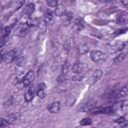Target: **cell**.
<instances>
[{"label": "cell", "instance_id": "obj_1", "mask_svg": "<svg viewBox=\"0 0 128 128\" xmlns=\"http://www.w3.org/2000/svg\"><path fill=\"white\" fill-rule=\"evenodd\" d=\"M16 58H17V52H16V50H11V51L3 54L2 61H4L5 63H11V62L15 61Z\"/></svg>", "mask_w": 128, "mask_h": 128}, {"label": "cell", "instance_id": "obj_2", "mask_svg": "<svg viewBox=\"0 0 128 128\" xmlns=\"http://www.w3.org/2000/svg\"><path fill=\"white\" fill-rule=\"evenodd\" d=\"M90 58H91V60L93 61V62H100V61H102V60H104V58H105V55H104V53L103 52H101V51H99V50H94V51H91V53H90Z\"/></svg>", "mask_w": 128, "mask_h": 128}, {"label": "cell", "instance_id": "obj_3", "mask_svg": "<svg viewBox=\"0 0 128 128\" xmlns=\"http://www.w3.org/2000/svg\"><path fill=\"white\" fill-rule=\"evenodd\" d=\"M33 80H34V72L32 70H30V71H28V73L23 78L22 84H23L24 87H28V86H30V84L32 83Z\"/></svg>", "mask_w": 128, "mask_h": 128}, {"label": "cell", "instance_id": "obj_4", "mask_svg": "<svg viewBox=\"0 0 128 128\" xmlns=\"http://www.w3.org/2000/svg\"><path fill=\"white\" fill-rule=\"evenodd\" d=\"M29 30H30V26L26 23V24H22V25H20L19 27H18V29L16 30V34L18 35V36H20V37H24V36H26L27 35V33L29 32Z\"/></svg>", "mask_w": 128, "mask_h": 128}, {"label": "cell", "instance_id": "obj_5", "mask_svg": "<svg viewBox=\"0 0 128 128\" xmlns=\"http://www.w3.org/2000/svg\"><path fill=\"white\" fill-rule=\"evenodd\" d=\"M45 84L44 83H40L39 85H38V89H37V91H36V94H37V96L40 98V99H43V98H45V96H46V92H45Z\"/></svg>", "mask_w": 128, "mask_h": 128}, {"label": "cell", "instance_id": "obj_6", "mask_svg": "<svg viewBox=\"0 0 128 128\" xmlns=\"http://www.w3.org/2000/svg\"><path fill=\"white\" fill-rule=\"evenodd\" d=\"M34 9H35V4H34V3H29V4H27V5L24 7L23 14L29 16V15H31V14L34 12Z\"/></svg>", "mask_w": 128, "mask_h": 128}, {"label": "cell", "instance_id": "obj_7", "mask_svg": "<svg viewBox=\"0 0 128 128\" xmlns=\"http://www.w3.org/2000/svg\"><path fill=\"white\" fill-rule=\"evenodd\" d=\"M34 93H35L34 88H33V87H30V88L28 89V91L26 92L25 96H24L25 101H26V102H30V101H32V99H33V97H34Z\"/></svg>", "mask_w": 128, "mask_h": 128}, {"label": "cell", "instance_id": "obj_8", "mask_svg": "<svg viewBox=\"0 0 128 128\" xmlns=\"http://www.w3.org/2000/svg\"><path fill=\"white\" fill-rule=\"evenodd\" d=\"M48 110L51 113H57L60 110V103L59 102H53L48 106Z\"/></svg>", "mask_w": 128, "mask_h": 128}, {"label": "cell", "instance_id": "obj_9", "mask_svg": "<svg viewBox=\"0 0 128 128\" xmlns=\"http://www.w3.org/2000/svg\"><path fill=\"white\" fill-rule=\"evenodd\" d=\"M111 46H112L113 50H115V51H120V50H122V49L124 48L125 43L122 42V41H116V42H114Z\"/></svg>", "mask_w": 128, "mask_h": 128}, {"label": "cell", "instance_id": "obj_10", "mask_svg": "<svg viewBox=\"0 0 128 128\" xmlns=\"http://www.w3.org/2000/svg\"><path fill=\"white\" fill-rule=\"evenodd\" d=\"M101 76H102V71H101L100 69L95 70V71L93 72V75H92V82H93V83L97 82V81L100 79Z\"/></svg>", "mask_w": 128, "mask_h": 128}, {"label": "cell", "instance_id": "obj_11", "mask_svg": "<svg viewBox=\"0 0 128 128\" xmlns=\"http://www.w3.org/2000/svg\"><path fill=\"white\" fill-rule=\"evenodd\" d=\"M95 107H96V102L91 101V102L85 104V106L83 107V110H84V111H92Z\"/></svg>", "mask_w": 128, "mask_h": 128}, {"label": "cell", "instance_id": "obj_12", "mask_svg": "<svg viewBox=\"0 0 128 128\" xmlns=\"http://www.w3.org/2000/svg\"><path fill=\"white\" fill-rule=\"evenodd\" d=\"M52 18H53V13H52V11H51V10H47V11L45 12V14H44V20H45V22H46V23L51 22Z\"/></svg>", "mask_w": 128, "mask_h": 128}, {"label": "cell", "instance_id": "obj_13", "mask_svg": "<svg viewBox=\"0 0 128 128\" xmlns=\"http://www.w3.org/2000/svg\"><path fill=\"white\" fill-rule=\"evenodd\" d=\"M124 58H125V54H124V53H120V54H118V55L113 59V62H114L115 64H118V63L122 62V61L124 60Z\"/></svg>", "mask_w": 128, "mask_h": 128}, {"label": "cell", "instance_id": "obj_14", "mask_svg": "<svg viewBox=\"0 0 128 128\" xmlns=\"http://www.w3.org/2000/svg\"><path fill=\"white\" fill-rule=\"evenodd\" d=\"M72 71H73L74 74H75V73H80V72H82V66H81V64H80V63H75V64L72 66Z\"/></svg>", "mask_w": 128, "mask_h": 128}, {"label": "cell", "instance_id": "obj_15", "mask_svg": "<svg viewBox=\"0 0 128 128\" xmlns=\"http://www.w3.org/2000/svg\"><path fill=\"white\" fill-rule=\"evenodd\" d=\"M16 119H17V116H16L15 114H10V115H8V116L5 118V120L7 121L8 125H9V124H12L13 122H15Z\"/></svg>", "mask_w": 128, "mask_h": 128}, {"label": "cell", "instance_id": "obj_16", "mask_svg": "<svg viewBox=\"0 0 128 128\" xmlns=\"http://www.w3.org/2000/svg\"><path fill=\"white\" fill-rule=\"evenodd\" d=\"M117 21H118V22H120V24H125V23L127 22V15H126L125 13H123V14L119 15V17H118Z\"/></svg>", "mask_w": 128, "mask_h": 128}, {"label": "cell", "instance_id": "obj_17", "mask_svg": "<svg viewBox=\"0 0 128 128\" xmlns=\"http://www.w3.org/2000/svg\"><path fill=\"white\" fill-rule=\"evenodd\" d=\"M92 121L90 118H83L81 121H80V125L81 126H88V125H91Z\"/></svg>", "mask_w": 128, "mask_h": 128}, {"label": "cell", "instance_id": "obj_18", "mask_svg": "<svg viewBox=\"0 0 128 128\" xmlns=\"http://www.w3.org/2000/svg\"><path fill=\"white\" fill-rule=\"evenodd\" d=\"M46 1H47V4L50 7H52V8L56 7L57 6V3H58V0H46Z\"/></svg>", "mask_w": 128, "mask_h": 128}, {"label": "cell", "instance_id": "obj_19", "mask_svg": "<svg viewBox=\"0 0 128 128\" xmlns=\"http://www.w3.org/2000/svg\"><path fill=\"white\" fill-rule=\"evenodd\" d=\"M82 78H83L82 72H80V73H75V75L73 76V80H75V81H79V80H81Z\"/></svg>", "mask_w": 128, "mask_h": 128}, {"label": "cell", "instance_id": "obj_20", "mask_svg": "<svg viewBox=\"0 0 128 128\" xmlns=\"http://www.w3.org/2000/svg\"><path fill=\"white\" fill-rule=\"evenodd\" d=\"M6 39H7V36H1V37H0V50H1V49L3 48V46L5 45Z\"/></svg>", "mask_w": 128, "mask_h": 128}, {"label": "cell", "instance_id": "obj_21", "mask_svg": "<svg viewBox=\"0 0 128 128\" xmlns=\"http://www.w3.org/2000/svg\"><path fill=\"white\" fill-rule=\"evenodd\" d=\"M27 24L31 27V26H36L38 24V20L37 19H29V21L27 22Z\"/></svg>", "mask_w": 128, "mask_h": 128}, {"label": "cell", "instance_id": "obj_22", "mask_svg": "<svg viewBox=\"0 0 128 128\" xmlns=\"http://www.w3.org/2000/svg\"><path fill=\"white\" fill-rule=\"evenodd\" d=\"M24 2H25V0H17L16 9H19V8H21V7L24 5Z\"/></svg>", "mask_w": 128, "mask_h": 128}, {"label": "cell", "instance_id": "obj_23", "mask_svg": "<svg viewBox=\"0 0 128 128\" xmlns=\"http://www.w3.org/2000/svg\"><path fill=\"white\" fill-rule=\"evenodd\" d=\"M5 126H8V123L5 120V118L4 119H0V128L1 127H5Z\"/></svg>", "mask_w": 128, "mask_h": 128}, {"label": "cell", "instance_id": "obj_24", "mask_svg": "<svg viewBox=\"0 0 128 128\" xmlns=\"http://www.w3.org/2000/svg\"><path fill=\"white\" fill-rule=\"evenodd\" d=\"M126 120H125V117L124 116H122V117H120V118H118V119H116L115 120V122L116 123H119V124H122V123H124Z\"/></svg>", "mask_w": 128, "mask_h": 128}, {"label": "cell", "instance_id": "obj_25", "mask_svg": "<svg viewBox=\"0 0 128 128\" xmlns=\"http://www.w3.org/2000/svg\"><path fill=\"white\" fill-rule=\"evenodd\" d=\"M121 2H122V4H123L125 7L128 5V0H121Z\"/></svg>", "mask_w": 128, "mask_h": 128}, {"label": "cell", "instance_id": "obj_26", "mask_svg": "<svg viewBox=\"0 0 128 128\" xmlns=\"http://www.w3.org/2000/svg\"><path fill=\"white\" fill-rule=\"evenodd\" d=\"M2 57H3V54L1 53V51H0V62L2 61Z\"/></svg>", "mask_w": 128, "mask_h": 128}, {"label": "cell", "instance_id": "obj_27", "mask_svg": "<svg viewBox=\"0 0 128 128\" xmlns=\"http://www.w3.org/2000/svg\"><path fill=\"white\" fill-rule=\"evenodd\" d=\"M101 2H110V1H112V0H100Z\"/></svg>", "mask_w": 128, "mask_h": 128}]
</instances>
